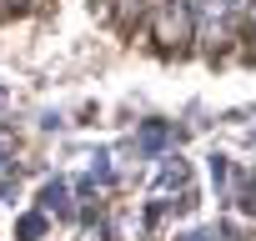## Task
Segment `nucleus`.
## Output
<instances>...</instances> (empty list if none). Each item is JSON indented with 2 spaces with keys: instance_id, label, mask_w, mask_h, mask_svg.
<instances>
[{
  "instance_id": "obj_1",
  "label": "nucleus",
  "mask_w": 256,
  "mask_h": 241,
  "mask_svg": "<svg viewBox=\"0 0 256 241\" xmlns=\"http://www.w3.org/2000/svg\"><path fill=\"white\" fill-rule=\"evenodd\" d=\"M231 30V0H191V36L201 50H221Z\"/></svg>"
},
{
  "instance_id": "obj_2",
  "label": "nucleus",
  "mask_w": 256,
  "mask_h": 241,
  "mask_svg": "<svg viewBox=\"0 0 256 241\" xmlns=\"http://www.w3.org/2000/svg\"><path fill=\"white\" fill-rule=\"evenodd\" d=\"M191 36V0H166L156 16V40L161 46H181Z\"/></svg>"
},
{
  "instance_id": "obj_3",
  "label": "nucleus",
  "mask_w": 256,
  "mask_h": 241,
  "mask_svg": "<svg viewBox=\"0 0 256 241\" xmlns=\"http://www.w3.org/2000/svg\"><path fill=\"white\" fill-rule=\"evenodd\" d=\"M40 206H46V211H66V186H60V181H56V186H46Z\"/></svg>"
},
{
  "instance_id": "obj_4",
  "label": "nucleus",
  "mask_w": 256,
  "mask_h": 241,
  "mask_svg": "<svg viewBox=\"0 0 256 241\" xmlns=\"http://www.w3.org/2000/svg\"><path fill=\"white\" fill-rule=\"evenodd\" d=\"M246 16H251V30H256V6H251V10H246Z\"/></svg>"
},
{
  "instance_id": "obj_5",
  "label": "nucleus",
  "mask_w": 256,
  "mask_h": 241,
  "mask_svg": "<svg viewBox=\"0 0 256 241\" xmlns=\"http://www.w3.org/2000/svg\"><path fill=\"white\" fill-rule=\"evenodd\" d=\"M10 6H26V0H10Z\"/></svg>"
}]
</instances>
